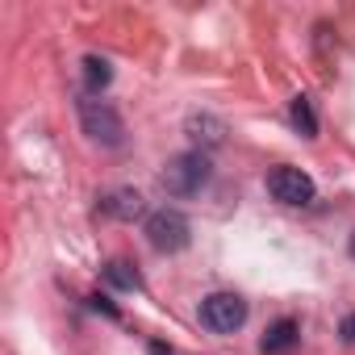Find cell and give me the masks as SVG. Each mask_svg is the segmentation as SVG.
<instances>
[{
    "mask_svg": "<svg viewBox=\"0 0 355 355\" xmlns=\"http://www.w3.org/2000/svg\"><path fill=\"white\" fill-rule=\"evenodd\" d=\"M146 351H150V355H175V351H167V347H163V343H150V347H146Z\"/></svg>",
    "mask_w": 355,
    "mask_h": 355,
    "instance_id": "obj_14",
    "label": "cell"
},
{
    "mask_svg": "<svg viewBox=\"0 0 355 355\" xmlns=\"http://www.w3.org/2000/svg\"><path fill=\"white\" fill-rule=\"evenodd\" d=\"M105 280H109L113 288H121V293H138V288H142V276H138L134 263H125V259H109V263H105Z\"/></svg>",
    "mask_w": 355,
    "mask_h": 355,
    "instance_id": "obj_9",
    "label": "cell"
},
{
    "mask_svg": "<svg viewBox=\"0 0 355 355\" xmlns=\"http://www.w3.org/2000/svg\"><path fill=\"white\" fill-rule=\"evenodd\" d=\"M347 251H351V259H355V230H351V239H347Z\"/></svg>",
    "mask_w": 355,
    "mask_h": 355,
    "instance_id": "obj_15",
    "label": "cell"
},
{
    "mask_svg": "<svg viewBox=\"0 0 355 355\" xmlns=\"http://www.w3.org/2000/svg\"><path fill=\"white\" fill-rule=\"evenodd\" d=\"M338 338H343L347 347H355V313H347V318L338 322Z\"/></svg>",
    "mask_w": 355,
    "mask_h": 355,
    "instance_id": "obj_12",
    "label": "cell"
},
{
    "mask_svg": "<svg viewBox=\"0 0 355 355\" xmlns=\"http://www.w3.org/2000/svg\"><path fill=\"white\" fill-rule=\"evenodd\" d=\"M142 197L134 193V189H113V193H105L101 197V214H109V218H117V222H134V218H142Z\"/></svg>",
    "mask_w": 355,
    "mask_h": 355,
    "instance_id": "obj_7",
    "label": "cell"
},
{
    "mask_svg": "<svg viewBox=\"0 0 355 355\" xmlns=\"http://www.w3.org/2000/svg\"><path fill=\"white\" fill-rule=\"evenodd\" d=\"M88 301H92V309H101V313H109V318H117V309H113V305H109L105 297H88Z\"/></svg>",
    "mask_w": 355,
    "mask_h": 355,
    "instance_id": "obj_13",
    "label": "cell"
},
{
    "mask_svg": "<svg viewBox=\"0 0 355 355\" xmlns=\"http://www.w3.org/2000/svg\"><path fill=\"white\" fill-rule=\"evenodd\" d=\"M288 121H293V130L301 134V138H318V113H313V101L301 92V96H293V105H288Z\"/></svg>",
    "mask_w": 355,
    "mask_h": 355,
    "instance_id": "obj_8",
    "label": "cell"
},
{
    "mask_svg": "<svg viewBox=\"0 0 355 355\" xmlns=\"http://www.w3.org/2000/svg\"><path fill=\"white\" fill-rule=\"evenodd\" d=\"M76 113H80V125H84V134L92 142H101V146H121L125 142V121H121V113L109 101L80 96L76 101Z\"/></svg>",
    "mask_w": 355,
    "mask_h": 355,
    "instance_id": "obj_2",
    "label": "cell"
},
{
    "mask_svg": "<svg viewBox=\"0 0 355 355\" xmlns=\"http://www.w3.org/2000/svg\"><path fill=\"white\" fill-rule=\"evenodd\" d=\"M109 80H113L109 59H101V55H84V88H88V92H105Z\"/></svg>",
    "mask_w": 355,
    "mask_h": 355,
    "instance_id": "obj_10",
    "label": "cell"
},
{
    "mask_svg": "<svg viewBox=\"0 0 355 355\" xmlns=\"http://www.w3.org/2000/svg\"><path fill=\"white\" fill-rule=\"evenodd\" d=\"M142 234H146V243H150L159 255H175V251H184V247H189L193 226H189V218H184L180 209H159V214L146 218Z\"/></svg>",
    "mask_w": 355,
    "mask_h": 355,
    "instance_id": "obj_3",
    "label": "cell"
},
{
    "mask_svg": "<svg viewBox=\"0 0 355 355\" xmlns=\"http://www.w3.org/2000/svg\"><path fill=\"white\" fill-rule=\"evenodd\" d=\"M189 134H193L197 142H205V146H218V142L226 138V125H222L218 117H189Z\"/></svg>",
    "mask_w": 355,
    "mask_h": 355,
    "instance_id": "obj_11",
    "label": "cell"
},
{
    "mask_svg": "<svg viewBox=\"0 0 355 355\" xmlns=\"http://www.w3.org/2000/svg\"><path fill=\"white\" fill-rule=\"evenodd\" d=\"M297 338H301L297 318H280V322H272V326L263 330L259 351H263V355H284V351H293V347H297Z\"/></svg>",
    "mask_w": 355,
    "mask_h": 355,
    "instance_id": "obj_6",
    "label": "cell"
},
{
    "mask_svg": "<svg viewBox=\"0 0 355 355\" xmlns=\"http://www.w3.org/2000/svg\"><path fill=\"white\" fill-rule=\"evenodd\" d=\"M209 180H214V163H209L205 150H180V155H171V159L163 163V171H159L163 193L175 197V201L197 197Z\"/></svg>",
    "mask_w": 355,
    "mask_h": 355,
    "instance_id": "obj_1",
    "label": "cell"
},
{
    "mask_svg": "<svg viewBox=\"0 0 355 355\" xmlns=\"http://www.w3.org/2000/svg\"><path fill=\"white\" fill-rule=\"evenodd\" d=\"M247 322V301L239 293H209L201 301V326L214 334H234Z\"/></svg>",
    "mask_w": 355,
    "mask_h": 355,
    "instance_id": "obj_5",
    "label": "cell"
},
{
    "mask_svg": "<svg viewBox=\"0 0 355 355\" xmlns=\"http://www.w3.org/2000/svg\"><path fill=\"white\" fill-rule=\"evenodd\" d=\"M268 193H272V201H280L288 209H301V205H313L318 184L301 167H276V171H268Z\"/></svg>",
    "mask_w": 355,
    "mask_h": 355,
    "instance_id": "obj_4",
    "label": "cell"
}]
</instances>
